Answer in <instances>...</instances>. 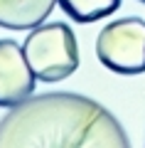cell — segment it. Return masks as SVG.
Wrapping results in <instances>:
<instances>
[{"instance_id": "52a82bcc", "label": "cell", "mask_w": 145, "mask_h": 148, "mask_svg": "<svg viewBox=\"0 0 145 148\" xmlns=\"http://www.w3.org/2000/svg\"><path fill=\"white\" fill-rule=\"evenodd\" d=\"M140 3H145V0H140Z\"/></svg>"}, {"instance_id": "5b68a950", "label": "cell", "mask_w": 145, "mask_h": 148, "mask_svg": "<svg viewBox=\"0 0 145 148\" xmlns=\"http://www.w3.org/2000/svg\"><path fill=\"white\" fill-rule=\"evenodd\" d=\"M59 0H0V27L30 30L49 17Z\"/></svg>"}, {"instance_id": "6da1fadb", "label": "cell", "mask_w": 145, "mask_h": 148, "mask_svg": "<svg viewBox=\"0 0 145 148\" xmlns=\"http://www.w3.org/2000/svg\"><path fill=\"white\" fill-rule=\"evenodd\" d=\"M128 133L99 101L71 91L27 96L0 121V148H125Z\"/></svg>"}, {"instance_id": "8992f818", "label": "cell", "mask_w": 145, "mask_h": 148, "mask_svg": "<svg viewBox=\"0 0 145 148\" xmlns=\"http://www.w3.org/2000/svg\"><path fill=\"white\" fill-rule=\"evenodd\" d=\"M59 5L76 22H96L118 10L120 0H59Z\"/></svg>"}, {"instance_id": "277c9868", "label": "cell", "mask_w": 145, "mask_h": 148, "mask_svg": "<svg viewBox=\"0 0 145 148\" xmlns=\"http://www.w3.org/2000/svg\"><path fill=\"white\" fill-rule=\"evenodd\" d=\"M37 77L32 74L25 52L12 40H0V106H15L35 91Z\"/></svg>"}, {"instance_id": "3957f363", "label": "cell", "mask_w": 145, "mask_h": 148, "mask_svg": "<svg viewBox=\"0 0 145 148\" xmlns=\"http://www.w3.org/2000/svg\"><path fill=\"white\" fill-rule=\"evenodd\" d=\"M96 57L103 67L118 74L145 72V22L123 17L108 22L96 37Z\"/></svg>"}, {"instance_id": "7a4b0ae2", "label": "cell", "mask_w": 145, "mask_h": 148, "mask_svg": "<svg viewBox=\"0 0 145 148\" xmlns=\"http://www.w3.org/2000/svg\"><path fill=\"white\" fill-rule=\"evenodd\" d=\"M25 59L39 82H62L79 67V45L64 22L37 25L22 45Z\"/></svg>"}]
</instances>
